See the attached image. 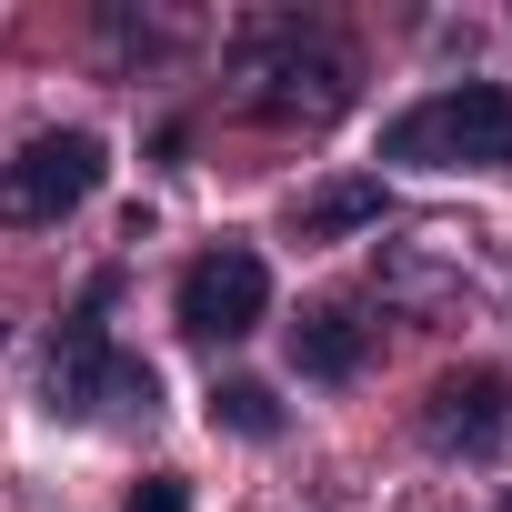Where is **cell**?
Returning <instances> with one entry per match:
<instances>
[{
  "mask_svg": "<svg viewBox=\"0 0 512 512\" xmlns=\"http://www.w3.org/2000/svg\"><path fill=\"white\" fill-rule=\"evenodd\" d=\"M231 101L272 131H322L352 111V51H332L322 31H251L231 51Z\"/></svg>",
  "mask_w": 512,
  "mask_h": 512,
  "instance_id": "6da1fadb",
  "label": "cell"
},
{
  "mask_svg": "<svg viewBox=\"0 0 512 512\" xmlns=\"http://www.w3.org/2000/svg\"><path fill=\"white\" fill-rule=\"evenodd\" d=\"M372 282H382L392 302H412V312H482V302H502V292H512V262H502V251H492L482 231L422 221V231L382 241Z\"/></svg>",
  "mask_w": 512,
  "mask_h": 512,
  "instance_id": "7a4b0ae2",
  "label": "cell"
},
{
  "mask_svg": "<svg viewBox=\"0 0 512 512\" xmlns=\"http://www.w3.org/2000/svg\"><path fill=\"white\" fill-rule=\"evenodd\" d=\"M382 161H402V171H502L512 161V91L502 81H462V91L412 101L382 131Z\"/></svg>",
  "mask_w": 512,
  "mask_h": 512,
  "instance_id": "3957f363",
  "label": "cell"
},
{
  "mask_svg": "<svg viewBox=\"0 0 512 512\" xmlns=\"http://www.w3.org/2000/svg\"><path fill=\"white\" fill-rule=\"evenodd\" d=\"M101 302H111V282L91 292V312L81 322H61V342H51V412L61 422H91V412H151V362H131V352H111V332H101Z\"/></svg>",
  "mask_w": 512,
  "mask_h": 512,
  "instance_id": "277c9868",
  "label": "cell"
},
{
  "mask_svg": "<svg viewBox=\"0 0 512 512\" xmlns=\"http://www.w3.org/2000/svg\"><path fill=\"white\" fill-rule=\"evenodd\" d=\"M91 191H101V141L91 131H41V141H21V161H0V221H21V231L71 221Z\"/></svg>",
  "mask_w": 512,
  "mask_h": 512,
  "instance_id": "5b68a950",
  "label": "cell"
},
{
  "mask_svg": "<svg viewBox=\"0 0 512 512\" xmlns=\"http://www.w3.org/2000/svg\"><path fill=\"white\" fill-rule=\"evenodd\" d=\"M262 312H272L262 251L221 241V251H201V262L181 272V332H191V342H241V332H262Z\"/></svg>",
  "mask_w": 512,
  "mask_h": 512,
  "instance_id": "8992f818",
  "label": "cell"
},
{
  "mask_svg": "<svg viewBox=\"0 0 512 512\" xmlns=\"http://www.w3.org/2000/svg\"><path fill=\"white\" fill-rule=\"evenodd\" d=\"M422 442L452 452V462H482L512 442V382L502 372H442L422 392Z\"/></svg>",
  "mask_w": 512,
  "mask_h": 512,
  "instance_id": "52a82bcc",
  "label": "cell"
},
{
  "mask_svg": "<svg viewBox=\"0 0 512 512\" xmlns=\"http://www.w3.org/2000/svg\"><path fill=\"white\" fill-rule=\"evenodd\" d=\"M362 352H372V332H362L342 302H322V312L292 322V372H302V382H352Z\"/></svg>",
  "mask_w": 512,
  "mask_h": 512,
  "instance_id": "ba28073f",
  "label": "cell"
},
{
  "mask_svg": "<svg viewBox=\"0 0 512 512\" xmlns=\"http://www.w3.org/2000/svg\"><path fill=\"white\" fill-rule=\"evenodd\" d=\"M362 221H382V191L372 181H332V191L302 201V241H332V231H362Z\"/></svg>",
  "mask_w": 512,
  "mask_h": 512,
  "instance_id": "9c48e42d",
  "label": "cell"
},
{
  "mask_svg": "<svg viewBox=\"0 0 512 512\" xmlns=\"http://www.w3.org/2000/svg\"><path fill=\"white\" fill-rule=\"evenodd\" d=\"M211 422H231V432H251V442H272V432H282V402H272L262 382H221V392H211Z\"/></svg>",
  "mask_w": 512,
  "mask_h": 512,
  "instance_id": "30bf717a",
  "label": "cell"
},
{
  "mask_svg": "<svg viewBox=\"0 0 512 512\" xmlns=\"http://www.w3.org/2000/svg\"><path fill=\"white\" fill-rule=\"evenodd\" d=\"M121 512H191V492H181V482H171V472H151V482H141V492H131V502H121Z\"/></svg>",
  "mask_w": 512,
  "mask_h": 512,
  "instance_id": "8fae6325",
  "label": "cell"
}]
</instances>
